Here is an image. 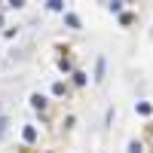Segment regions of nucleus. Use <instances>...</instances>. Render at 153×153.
<instances>
[{"instance_id":"f03ea898","label":"nucleus","mask_w":153,"mask_h":153,"mask_svg":"<svg viewBox=\"0 0 153 153\" xmlns=\"http://www.w3.org/2000/svg\"><path fill=\"white\" fill-rule=\"evenodd\" d=\"M65 22L71 25V28H74V31H80V19H76V16H74V12H65Z\"/></svg>"},{"instance_id":"423d86ee","label":"nucleus","mask_w":153,"mask_h":153,"mask_svg":"<svg viewBox=\"0 0 153 153\" xmlns=\"http://www.w3.org/2000/svg\"><path fill=\"white\" fill-rule=\"evenodd\" d=\"M129 153H141V141H132L129 144Z\"/></svg>"},{"instance_id":"20e7f679","label":"nucleus","mask_w":153,"mask_h":153,"mask_svg":"<svg viewBox=\"0 0 153 153\" xmlns=\"http://www.w3.org/2000/svg\"><path fill=\"white\" fill-rule=\"evenodd\" d=\"M6 123H9V120L3 117V113H0V138H3V135H6Z\"/></svg>"},{"instance_id":"7ed1b4c3","label":"nucleus","mask_w":153,"mask_h":153,"mask_svg":"<svg viewBox=\"0 0 153 153\" xmlns=\"http://www.w3.org/2000/svg\"><path fill=\"white\" fill-rule=\"evenodd\" d=\"M74 86H86V74L83 71H74Z\"/></svg>"},{"instance_id":"39448f33","label":"nucleus","mask_w":153,"mask_h":153,"mask_svg":"<svg viewBox=\"0 0 153 153\" xmlns=\"http://www.w3.org/2000/svg\"><path fill=\"white\" fill-rule=\"evenodd\" d=\"M34 138H37V132H34L31 126H28V129H25V141H34Z\"/></svg>"},{"instance_id":"f257e3e1","label":"nucleus","mask_w":153,"mask_h":153,"mask_svg":"<svg viewBox=\"0 0 153 153\" xmlns=\"http://www.w3.org/2000/svg\"><path fill=\"white\" fill-rule=\"evenodd\" d=\"M46 104H49V98H46V95H40V92H34V95H31V107L46 110Z\"/></svg>"}]
</instances>
